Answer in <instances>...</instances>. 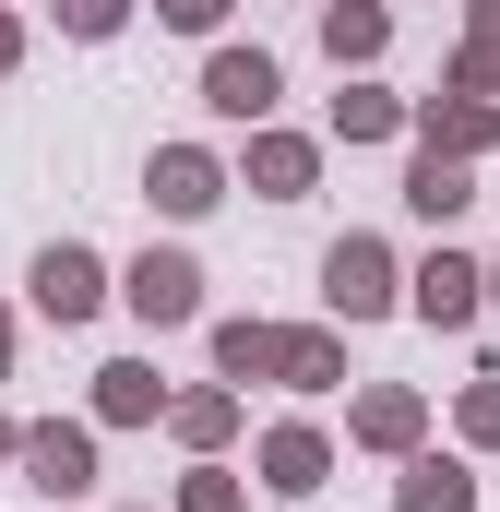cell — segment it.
Returning <instances> with one entry per match:
<instances>
[{"mask_svg": "<svg viewBox=\"0 0 500 512\" xmlns=\"http://www.w3.org/2000/svg\"><path fill=\"white\" fill-rule=\"evenodd\" d=\"M215 96H227V108H262V96H274V72H262V60H227V72H215Z\"/></svg>", "mask_w": 500, "mask_h": 512, "instance_id": "2", "label": "cell"}, {"mask_svg": "<svg viewBox=\"0 0 500 512\" xmlns=\"http://www.w3.org/2000/svg\"><path fill=\"white\" fill-rule=\"evenodd\" d=\"M131 298H143V310H191V274H179V262H143V286H131Z\"/></svg>", "mask_w": 500, "mask_h": 512, "instance_id": "1", "label": "cell"}]
</instances>
